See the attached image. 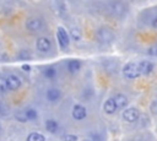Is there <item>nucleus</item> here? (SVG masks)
<instances>
[{
    "label": "nucleus",
    "instance_id": "f257e3e1",
    "mask_svg": "<svg viewBox=\"0 0 157 141\" xmlns=\"http://www.w3.org/2000/svg\"><path fill=\"white\" fill-rule=\"evenodd\" d=\"M123 75L129 78V80H132V78H137L141 72H140V69H139V64L136 63H128L124 65L123 67Z\"/></svg>",
    "mask_w": 157,
    "mask_h": 141
},
{
    "label": "nucleus",
    "instance_id": "f03ea898",
    "mask_svg": "<svg viewBox=\"0 0 157 141\" xmlns=\"http://www.w3.org/2000/svg\"><path fill=\"white\" fill-rule=\"evenodd\" d=\"M97 39L102 43H110L114 40V33L107 27H101L97 31Z\"/></svg>",
    "mask_w": 157,
    "mask_h": 141
},
{
    "label": "nucleus",
    "instance_id": "7ed1b4c3",
    "mask_svg": "<svg viewBox=\"0 0 157 141\" xmlns=\"http://www.w3.org/2000/svg\"><path fill=\"white\" fill-rule=\"evenodd\" d=\"M140 118V112L136 108H126L123 112V119L128 123H135Z\"/></svg>",
    "mask_w": 157,
    "mask_h": 141
},
{
    "label": "nucleus",
    "instance_id": "20e7f679",
    "mask_svg": "<svg viewBox=\"0 0 157 141\" xmlns=\"http://www.w3.org/2000/svg\"><path fill=\"white\" fill-rule=\"evenodd\" d=\"M56 37H58V42H59L60 47H61L63 49L67 48L69 42H70V39H69V33H67L63 27H59V28H58Z\"/></svg>",
    "mask_w": 157,
    "mask_h": 141
},
{
    "label": "nucleus",
    "instance_id": "39448f33",
    "mask_svg": "<svg viewBox=\"0 0 157 141\" xmlns=\"http://www.w3.org/2000/svg\"><path fill=\"white\" fill-rule=\"evenodd\" d=\"M42 26H43V22H42V20L38 18V17H31V18H28L27 22H26L27 29H28V31H32V32L39 31V29L42 28Z\"/></svg>",
    "mask_w": 157,
    "mask_h": 141
},
{
    "label": "nucleus",
    "instance_id": "423d86ee",
    "mask_svg": "<svg viewBox=\"0 0 157 141\" xmlns=\"http://www.w3.org/2000/svg\"><path fill=\"white\" fill-rule=\"evenodd\" d=\"M86 114H87V112H86V108L83 105H81V104L74 105V108H72V118L74 119L82 120L86 118Z\"/></svg>",
    "mask_w": 157,
    "mask_h": 141
},
{
    "label": "nucleus",
    "instance_id": "0eeeda50",
    "mask_svg": "<svg viewBox=\"0 0 157 141\" xmlns=\"http://www.w3.org/2000/svg\"><path fill=\"white\" fill-rule=\"evenodd\" d=\"M37 49L39 50V51H42V53H47V51H49V49H50V40L47 38V37H40V38H38L37 39Z\"/></svg>",
    "mask_w": 157,
    "mask_h": 141
},
{
    "label": "nucleus",
    "instance_id": "6e6552de",
    "mask_svg": "<svg viewBox=\"0 0 157 141\" xmlns=\"http://www.w3.org/2000/svg\"><path fill=\"white\" fill-rule=\"evenodd\" d=\"M6 82H7V87L11 91H16L21 87V80L16 76V75H10L6 77Z\"/></svg>",
    "mask_w": 157,
    "mask_h": 141
},
{
    "label": "nucleus",
    "instance_id": "1a4fd4ad",
    "mask_svg": "<svg viewBox=\"0 0 157 141\" xmlns=\"http://www.w3.org/2000/svg\"><path fill=\"white\" fill-rule=\"evenodd\" d=\"M139 69H140V72L141 75H150L152 71H153V64L148 60H144L141 63H139Z\"/></svg>",
    "mask_w": 157,
    "mask_h": 141
},
{
    "label": "nucleus",
    "instance_id": "9d476101",
    "mask_svg": "<svg viewBox=\"0 0 157 141\" xmlns=\"http://www.w3.org/2000/svg\"><path fill=\"white\" fill-rule=\"evenodd\" d=\"M103 109H104V112H105L107 114H114V113L117 112V109H118L114 98H108V99L104 102Z\"/></svg>",
    "mask_w": 157,
    "mask_h": 141
},
{
    "label": "nucleus",
    "instance_id": "9b49d317",
    "mask_svg": "<svg viewBox=\"0 0 157 141\" xmlns=\"http://www.w3.org/2000/svg\"><path fill=\"white\" fill-rule=\"evenodd\" d=\"M45 96H47V99L49 102H56L61 97V92L58 88H49L47 91V94Z\"/></svg>",
    "mask_w": 157,
    "mask_h": 141
},
{
    "label": "nucleus",
    "instance_id": "f8f14e48",
    "mask_svg": "<svg viewBox=\"0 0 157 141\" xmlns=\"http://www.w3.org/2000/svg\"><path fill=\"white\" fill-rule=\"evenodd\" d=\"M114 101H115L117 107H118V108H121V109L125 108V107L128 105V103H129L126 96H124V94H117V96L114 97Z\"/></svg>",
    "mask_w": 157,
    "mask_h": 141
},
{
    "label": "nucleus",
    "instance_id": "ddd939ff",
    "mask_svg": "<svg viewBox=\"0 0 157 141\" xmlns=\"http://www.w3.org/2000/svg\"><path fill=\"white\" fill-rule=\"evenodd\" d=\"M67 69L70 72H77L81 69V63L78 60H70L67 63Z\"/></svg>",
    "mask_w": 157,
    "mask_h": 141
},
{
    "label": "nucleus",
    "instance_id": "4468645a",
    "mask_svg": "<svg viewBox=\"0 0 157 141\" xmlns=\"http://www.w3.org/2000/svg\"><path fill=\"white\" fill-rule=\"evenodd\" d=\"M45 129L49 131V132H55L58 130V123L54 120V119H48L45 121Z\"/></svg>",
    "mask_w": 157,
    "mask_h": 141
},
{
    "label": "nucleus",
    "instance_id": "2eb2a0df",
    "mask_svg": "<svg viewBox=\"0 0 157 141\" xmlns=\"http://www.w3.org/2000/svg\"><path fill=\"white\" fill-rule=\"evenodd\" d=\"M70 37H71L72 39H75V40H80L81 37H82L81 29L77 28V27H72V28L70 29Z\"/></svg>",
    "mask_w": 157,
    "mask_h": 141
},
{
    "label": "nucleus",
    "instance_id": "dca6fc26",
    "mask_svg": "<svg viewBox=\"0 0 157 141\" xmlns=\"http://www.w3.org/2000/svg\"><path fill=\"white\" fill-rule=\"evenodd\" d=\"M27 141H45L44 136L39 132H31L27 136Z\"/></svg>",
    "mask_w": 157,
    "mask_h": 141
},
{
    "label": "nucleus",
    "instance_id": "f3484780",
    "mask_svg": "<svg viewBox=\"0 0 157 141\" xmlns=\"http://www.w3.org/2000/svg\"><path fill=\"white\" fill-rule=\"evenodd\" d=\"M25 115H26V119H27V120H36V119H37V112H36L33 108H28V109L26 110Z\"/></svg>",
    "mask_w": 157,
    "mask_h": 141
},
{
    "label": "nucleus",
    "instance_id": "a211bd4d",
    "mask_svg": "<svg viewBox=\"0 0 157 141\" xmlns=\"http://www.w3.org/2000/svg\"><path fill=\"white\" fill-rule=\"evenodd\" d=\"M112 9H113V12H115V13H118V15H121L123 13V9H124V6H123V4L121 2H114L113 5H112Z\"/></svg>",
    "mask_w": 157,
    "mask_h": 141
},
{
    "label": "nucleus",
    "instance_id": "6ab92c4d",
    "mask_svg": "<svg viewBox=\"0 0 157 141\" xmlns=\"http://www.w3.org/2000/svg\"><path fill=\"white\" fill-rule=\"evenodd\" d=\"M55 74H56V71H55V69H54V67H48V69H45V70H44V76H47L48 78L54 77V76H55Z\"/></svg>",
    "mask_w": 157,
    "mask_h": 141
},
{
    "label": "nucleus",
    "instance_id": "aec40b11",
    "mask_svg": "<svg viewBox=\"0 0 157 141\" xmlns=\"http://www.w3.org/2000/svg\"><path fill=\"white\" fill-rule=\"evenodd\" d=\"M7 90H9V87H7L6 78L0 77V92H1V93H4V92H6Z\"/></svg>",
    "mask_w": 157,
    "mask_h": 141
},
{
    "label": "nucleus",
    "instance_id": "412c9836",
    "mask_svg": "<svg viewBox=\"0 0 157 141\" xmlns=\"http://www.w3.org/2000/svg\"><path fill=\"white\" fill-rule=\"evenodd\" d=\"M31 58V55H29V53L27 51V50H22L21 53H20V59H22V60H28Z\"/></svg>",
    "mask_w": 157,
    "mask_h": 141
},
{
    "label": "nucleus",
    "instance_id": "4be33fe9",
    "mask_svg": "<svg viewBox=\"0 0 157 141\" xmlns=\"http://www.w3.org/2000/svg\"><path fill=\"white\" fill-rule=\"evenodd\" d=\"M150 109H151V113H152V114L157 115V101H156V99H155V101L151 103V105H150Z\"/></svg>",
    "mask_w": 157,
    "mask_h": 141
},
{
    "label": "nucleus",
    "instance_id": "5701e85b",
    "mask_svg": "<svg viewBox=\"0 0 157 141\" xmlns=\"http://www.w3.org/2000/svg\"><path fill=\"white\" fill-rule=\"evenodd\" d=\"M148 54L152 55V56H157V44L150 47V49H148Z\"/></svg>",
    "mask_w": 157,
    "mask_h": 141
},
{
    "label": "nucleus",
    "instance_id": "b1692460",
    "mask_svg": "<svg viewBox=\"0 0 157 141\" xmlns=\"http://www.w3.org/2000/svg\"><path fill=\"white\" fill-rule=\"evenodd\" d=\"M77 140V136L75 135H65L63 136V141H76Z\"/></svg>",
    "mask_w": 157,
    "mask_h": 141
},
{
    "label": "nucleus",
    "instance_id": "393cba45",
    "mask_svg": "<svg viewBox=\"0 0 157 141\" xmlns=\"http://www.w3.org/2000/svg\"><path fill=\"white\" fill-rule=\"evenodd\" d=\"M22 70L23 71H29L31 70V66L29 65H22Z\"/></svg>",
    "mask_w": 157,
    "mask_h": 141
},
{
    "label": "nucleus",
    "instance_id": "a878e982",
    "mask_svg": "<svg viewBox=\"0 0 157 141\" xmlns=\"http://www.w3.org/2000/svg\"><path fill=\"white\" fill-rule=\"evenodd\" d=\"M152 26H153V27L157 29V16L153 18V21H152Z\"/></svg>",
    "mask_w": 157,
    "mask_h": 141
},
{
    "label": "nucleus",
    "instance_id": "bb28decb",
    "mask_svg": "<svg viewBox=\"0 0 157 141\" xmlns=\"http://www.w3.org/2000/svg\"><path fill=\"white\" fill-rule=\"evenodd\" d=\"M155 99H156V101H157V94H156V98H155Z\"/></svg>",
    "mask_w": 157,
    "mask_h": 141
},
{
    "label": "nucleus",
    "instance_id": "cd10ccee",
    "mask_svg": "<svg viewBox=\"0 0 157 141\" xmlns=\"http://www.w3.org/2000/svg\"><path fill=\"white\" fill-rule=\"evenodd\" d=\"M0 113H1V107H0Z\"/></svg>",
    "mask_w": 157,
    "mask_h": 141
},
{
    "label": "nucleus",
    "instance_id": "c85d7f7f",
    "mask_svg": "<svg viewBox=\"0 0 157 141\" xmlns=\"http://www.w3.org/2000/svg\"><path fill=\"white\" fill-rule=\"evenodd\" d=\"M83 141H90V140H83Z\"/></svg>",
    "mask_w": 157,
    "mask_h": 141
}]
</instances>
